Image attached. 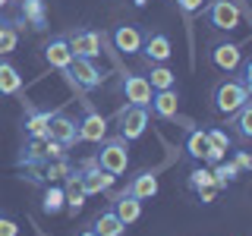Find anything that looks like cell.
<instances>
[{
  "label": "cell",
  "instance_id": "1",
  "mask_svg": "<svg viewBox=\"0 0 252 236\" xmlns=\"http://www.w3.org/2000/svg\"><path fill=\"white\" fill-rule=\"evenodd\" d=\"M249 98L252 94L246 91V85H243L240 79H224V82H218L215 91H211V104H215V110L224 114V117H233Z\"/></svg>",
  "mask_w": 252,
  "mask_h": 236
},
{
  "label": "cell",
  "instance_id": "2",
  "mask_svg": "<svg viewBox=\"0 0 252 236\" xmlns=\"http://www.w3.org/2000/svg\"><path fill=\"white\" fill-rule=\"evenodd\" d=\"M73 177L79 179V186L85 189V195H101V192H110L114 189V173H107L104 167H98V161L89 157L82 167H73Z\"/></svg>",
  "mask_w": 252,
  "mask_h": 236
},
{
  "label": "cell",
  "instance_id": "3",
  "mask_svg": "<svg viewBox=\"0 0 252 236\" xmlns=\"http://www.w3.org/2000/svg\"><path fill=\"white\" fill-rule=\"evenodd\" d=\"M94 161H98V167H104L107 173H114V177H120L126 173L129 167V148H126V139H104L101 142V151L94 154Z\"/></svg>",
  "mask_w": 252,
  "mask_h": 236
},
{
  "label": "cell",
  "instance_id": "4",
  "mask_svg": "<svg viewBox=\"0 0 252 236\" xmlns=\"http://www.w3.org/2000/svg\"><path fill=\"white\" fill-rule=\"evenodd\" d=\"M66 79L76 85V88H82V91H94V88H101V82H104V73L98 69L94 60L73 57V63H69V69H66Z\"/></svg>",
  "mask_w": 252,
  "mask_h": 236
},
{
  "label": "cell",
  "instance_id": "5",
  "mask_svg": "<svg viewBox=\"0 0 252 236\" xmlns=\"http://www.w3.org/2000/svg\"><path fill=\"white\" fill-rule=\"evenodd\" d=\"M205 19L218 31L240 29V10H236V3H230V0H211V3L205 6Z\"/></svg>",
  "mask_w": 252,
  "mask_h": 236
},
{
  "label": "cell",
  "instance_id": "6",
  "mask_svg": "<svg viewBox=\"0 0 252 236\" xmlns=\"http://www.w3.org/2000/svg\"><path fill=\"white\" fill-rule=\"evenodd\" d=\"M148 107H136V104H126L120 110V139L126 142H136L145 136V129H148Z\"/></svg>",
  "mask_w": 252,
  "mask_h": 236
},
{
  "label": "cell",
  "instance_id": "7",
  "mask_svg": "<svg viewBox=\"0 0 252 236\" xmlns=\"http://www.w3.org/2000/svg\"><path fill=\"white\" fill-rule=\"evenodd\" d=\"M66 44H69V51H73V57H89V60L101 57V35L92 31V29L66 31Z\"/></svg>",
  "mask_w": 252,
  "mask_h": 236
},
{
  "label": "cell",
  "instance_id": "8",
  "mask_svg": "<svg viewBox=\"0 0 252 236\" xmlns=\"http://www.w3.org/2000/svg\"><path fill=\"white\" fill-rule=\"evenodd\" d=\"M208 60L215 63L220 73H233V69H240V63H243V47L236 41H215L208 47Z\"/></svg>",
  "mask_w": 252,
  "mask_h": 236
},
{
  "label": "cell",
  "instance_id": "9",
  "mask_svg": "<svg viewBox=\"0 0 252 236\" xmlns=\"http://www.w3.org/2000/svg\"><path fill=\"white\" fill-rule=\"evenodd\" d=\"M104 136H107V117L85 101V114L79 120V142H104Z\"/></svg>",
  "mask_w": 252,
  "mask_h": 236
},
{
  "label": "cell",
  "instance_id": "10",
  "mask_svg": "<svg viewBox=\"0 0 252 236\" xmlns=\"http://www.w3.org/2000/svg\"><path fill=\"white\" fill-rule=\"evenodd\" d=\"M47 139L51 142H60L63 148H73L79 142V120H73V117L66 114H54L51 117V126H47Z\"/></svg>",
  "mask_w": 252,
  "mask_h": 236
},
{
  "label": "cell",
  "instance_id": "11",
  "mask_svg": "<svg viewBox=\"0 0 252 236\" xmlns=\"http://www.w3.org/2000/svg\"><path fill=\"white\" fill-rule=\"evenodd\" d=\"M142 57L145 63L152 66V63H167L173 47H170V38L164 35V31H145V38H142Z\"/></svg>",
  "mask_w": 252,
  "mask_h": 236
},
{
  "label": "cell",
  "instance_id": "12",
  "mask_svg": "<svg viewBox=\"0 0 252 236\" xmlns=\"http://www.w3.org/2000/svg\"><path fill=\"white\" fill-rule=\"evenodd\" d=\"M120 91L126 94V101L136 104V107H148V104H152V94H155V88L148 85V79L136 76V73H126L120 79Z\"/></svg>",
  "mask_w": 252,
  "mask_h": 236
},
{
  "label": "cell",
  "instance_id": "13",
  "mask_svg": "<svg viewBox=\"0 0 252 236\" xmlns=\"http://www.w3.org/2000/svg\"><path fill=\"white\" fill-rule=\"evenodd\" d=\"M110 38H114V47L123 54V57H132V54L142 51V38H145V31L139 26H132V22H120L114 31H110Z\"/></svg>",
  "mask_w": 252,
  "mask_h": 236
},
{
  "label": "cell",
  "instance_id": "14",
  "mask_svg": "<svg viewBox=\"0 0 252 236\" xmlns=\"http://www.w3.org/2000/svg\"><path fill=\"white\" fill-rule=\"evenodd\" d=\"M44 60L51 69H60V73H66L69 63H73V51H69L66 44V35H54L51 41L44 44Z\"/></svg>",
  "mask_w": 252,
  "mask_h": 236
},
{
  "label": "cell",
  "instance_id": "15",
  "mask_svg": "<svg viewBox=\"0 0 252 236\" xmlns=\"http://www.w3.org/2000/svg\"><path fill=\"white\" fill-rule=\"evenodd\" d=\"M158 173L155 170H142V173H136V177L126 183V192L129 195H136L139 202H148V199H155L158 195Z\"/></svg>",
  "mask_w": 252,
  "mask_h": 236
},
{
  "label": "cell",
  "instance_id": "16",
  "mask_svg": "<svg viewBox=\"0 0 252 236\" xmlns=\"http://www.w3.org/2000/svg\"><path fill=\"white\" fill-rule=\"evenodd\" d=\"M152 114L161 117V120H177V107H180V94L177 88H164V91H155L152 94Z\"/></svg>",
  "mask_w": 252,
  "mask_h": 236
},
{
  "label": "cell",
  "instance_id": "17",
  "mask_svg": "<svg viewBox=\"0 0 252 236\" xmlns=\"http://www.w3.org/2000/svg\"><path fill=\"white\" fill-rule=\"evenodd\" d=\"M19 19L35 31L47 29V3L44 0H19Z\"/></svg>",
  "mask_w": 252,
  "mask_h": 236
},
{
  "label": "cell",
  "instance_id": "18",
  "mask_svg": "<svg viewBox=\"0 0 252 236\" xmlns=\"http://www.w3.org/2000/svg\"><path fill=\"white\" fill-rule=\"evenodd\" d=\"M110 205H114L117 217H120L126 227H132V224H136V220L142 217V202L136 199V195H129L126 189H123V192H117V195H114V202H110Z\"/></svg>",
  "mask_w": 252,
  "mask_h": 236
},
{
  "label": "cell",
  "instance_id": "19",
  "mask_svg": "<svg viewBox=\"0 0 252 236\" xmlns=\"http://www.w3.org/2000/svg\"><path fill=\"white\" fill-rule=\"evenodd\" d=\"M92 230L98 233V236H123L126 233V224L117 217L114 205H107V208H101V214L92 220Z\"/></svg>",
  "mask_w": 252,
  "mask_h": 236
},
{
  "label": "cell",
  "instance_id": "20",
  "mask_svg": "<svg viewBox=\"0 0 252 236\" xmlns=\"http://www.w3.org/2000/svg\"><path fill=\"white\" fill-rule=\"evenodd\" d=\"M186 154L192 157V161H205V154H208L211 142H208V129H199V126H192V129L186 132Z\"/></svg>",
  "mask_w": 252,
  "mask_h": 236
},
{
  "label": "cell",
  "instance_id": "21",
  "mask_svg": "<svg viewBox=\"0 0 252 236\" xmlns=\"http://www.w3.org/2000/svg\"><path fill=\"white\" fill-rule=\"evenodd\" d=\"M19 91H22L19 69H16L10 60L0 57V94H3V98H10V94H19Z\"/></svg>",
  "mask_w": 252,
  "mask_h": 236
},
{
  "label": "cell",
  "instance_id": "22",
  "mask_svg": "<svg viewBox=\"0 0 252 236\" xmlns=\"http://www.w3.org/2000/svg\"><path fill=\"white\" fill-rule=\"evenodd\" d=\"M51 110H35L29 107L26 110V132L29 136H38V139H47V126H51Z\"/></svg>",
  "mask_w": 252,
  "mask_h": 236
},
{
  "label": "cell",
  "instance_id": "23",
  "mask_svg": "<svg viewBox=\"0 0 252 236\" xmlns=\"http://www.w3.org/2000/svg\"><path fill=\"white\" fill-rule=\"evenodd\" d=\"M63 195H66V211H69V214H79V211L85 208V199H89L85 189L79 186V179L73 177V173L66 177V189H63Z\"/></svg>",
  "mask_w": 252,
  "mask_h": 236
},
{
  "label": "cell",
  "instance_id": "24",
  "mask_svg": "<svg viewBox=\"0 0 252 236\" xmlns=\"http://www.w3.org/2000/svg\"><path fill=\"white\" fill-rule=\"evenodd\" d=\"M63 208H66V195H63V189L54 186V183H47L44 186V195H41V211L54 217V214H60Z\"/></svg>",
  "mask_w": 252,
  "mask_h": 236
},
{
  "label": "cell",
  "instance_id": "25",
  "mask_svg": "<svg viewBox=\"0 0 252 236\" xmlns=\"http://www.w3.org/2000/svg\"><path fill=\"white\" fill-rule=\"evenodd\" d=\"M230 126H233V132H236L243 142L252 139V101H246V104H243V107L230 117Z\"/></svg>",
  "mask_w": 252,
  "mask_h": 236
},
{
  "label": "cell",
  "instance_id": "26",
  "mask_svg": "<svg viewBox=\"0 0 252 236\" xmlns=\"http://www.w3.org/2000/svg\"><path fill=\"white\" fill-rule=\"evenodd\" d=\"M145 79L155 91H164V88H173V85H177V76H173L164 63H152V76H145Z\"/></svg>",
  "mask_w": 252,
  "mask_h": 236
},
{
  "label": "cell",
  "instance_id": "27",
  "mask_svg": "<svg viewBox=\"0 0 252 236\" xmlns=\"http://www.w3.org/2000/svg\"><path fill=\"white\" fill-rule=\"evenodd\" d=\"M211 177H215V186L218 189H227V183H233L236 177H240V167H236L233 161H220V164H215V167H211Z\"/></svg>",
  "mask_w": 252,
  "mask_h": 236
},
{
  "label": "cell",
  "instance_id": "28",
  "mask_svg": "<svg viewBox=\"0 0 252 236\" xmlns=\"http://www.w3.org/2000/svg\"><path fill=\"white\" fill-rule=\"evenodd\" d=\"M16 44H19V35H16L13 19H3V16H0V57L13 54V51H16Z\"/></svg>",
  "mask_w": 252,
  "mask_h": 236
},
{
  "label": "cell",
  "instance_id": "29",
  "mask_svg": "<svg viewBox=\"0 0 252 236\" xmlns=\"http://www.w3.org/2000/svg\"><path fill=\"white\" fill-rule=\"evenodd\" d=\"M69 173H73V167H69V161H66V157H60V161H47V164H44V179H47V183L66 179Z\"/></svg>",
  "mask_w": 252,
  "mask_h": 236
},
{
  "label": "cell",
  "instance_id": "30",
  "mask_svg": "<svg viewBox=\"0 0 252 236\" xmlns=\"http://www.w3.org/2000/svg\"><path fill=\"white\" fill-rule=\"evenodd\" d=\"M186 186L192 189V192H199V189L215 186V177H211V170H208V167H195V170L186 177ZM215 189H218V186H215Z\"/></svg>",
  "mask_w": 252,
  "mask_h": 236
},
{
  "label": "cell",
  "instance_id": "31",
  "mask_svg": "<svg viewBox=\"0 0 252 236\" xmlns=\"http://www.w3.org/2000/svg\"><path fill=\"white\" fill-rule=\"evenodd\" d=\"M208 142H211V145H218V148H224V151H230V148H233V139L227 136L224 129H218V126H211V129H208Z\"/></svg>",
  "mask_w": 252,
  "mask_h": 236
},
{
  "label": "cell",
  "instance_id": "32",
  "mask_svg": "<svg viewBox=\"0 0 252 236\" xmlns=\"http://www.w3.org/2000/svg\"><path fill=\"white\" fill-rule=\"evenodd\" d=\"M0 236H19V224L3 211H0Z\"/></svg>",
  "mask_w": 252,
  "mask_h": 236
},
{
  "label": "cell",
  "instance_id": "33",
  "mask_svg": "<svg viewBox=\"0 0 252 236\" xmlns=\"http://www.w3.org/2000/svg\"><path fill=\"white\" fill-rule=\"evenodd\" d=\"M177 6H180V13H183V16H192V13H199L202 6H205V0H177Z\"/></svg>",
  "mask_w": 252,
  "mask_h": 236
},
{
  "label": "cell",
  "instance_id": "34",
  "mask_svg": "<svg viewBox=\"0 0 252 236\" xmlns=\"http://www.w3.org/2000/svg\"><path fill=\"white\" fill-rule=\"evenodd\" d=\"M60 157H66V148H63L60 142L47 139V161H60Z\"/></svg>",
  "mask_w": 252,
  "mask_h": 236
},
{
  "label": "cell",
  "instance_id": "35",
  "mask_svg": "<svg viewBox=\"0 0 252 236\" xmlns=\"http://www.w3.org/2000/svg\"><path fill=\"white\" fill-rule=\"evenodd\" d=\"M240 66H243V79H240V82L246 85V91L252 94V57H249V60H243Z\"/></svg>",
  "mask_w": 252,
  "mask_h": 236
},
{
  "label": "cell",
  "instance_id": "36",
  "mask_svg": "<svg viewBox=\"0 0 252 236\" xmlns=\"http://www.w3.org/2000/svg\"><path fill=\"white\" fill-rule=\"evenodd\" d=\"M224 157H227V151H224V148L211 145V148H208V154H205V161H208L211 167H215V164H220V161H224Z\"/></svg>",
  "mask_w": 252,
  "mask_h": 236
},
{
  "label": "cell",
  "instance_id": "37",
  "mask_svg": "<svg viewBox=\"0 0 252 236\" xmlns=\"http://www.w3.org/2000/svg\"><path fill=\"white\" fill-rule=\"evenodd\" d=\"M220 192V189H215V186H208V189H199V192H195V195H199V202L202 205H211V202H215V195Z\"/></svg>",
  "mask_w": 252,
  "mask_h": 236
},
{
  "label": "cell",
  "instance_id": "38",
  "mask_svg": "<svg viewBox=\"0 0 252 236\" xmlns=\"http://www.w3.org/2000/svg\"><path fill=\"white\" fill-rule=\"evenodd\" d=\"M233 164H236L240 170H249V164H252V154H246V151H236V154H233Z\"/></svg>",
  "mask_w": 252,
  "mask_h": 236
},
{
  "label": "cell",
  "instance_id": "39",
  "mask_svg": "<svg viewBox=\"0 0 252 236\" xmlns=\"http://www.w3.org/2000/svg\"><path fill=\"white\" fill-rule=\"evenodd\" d=\"M79 236H98V233H94L92 227H89V230H82V233H79Z\"/></svg>",
  "mask_w": 252,
  "mask_h": 236
},
{
  "label": "cell",
  "instance_id": "40",
  "mask_svg": "<svg viewBox=\"0 0 252 236\" xmlns=\"http://www.w3.org/2000/svg\"><path fill=\"white\" fill-rule=\"evenodd\" d=\"M129 3H132V6H145L148 0H129Z\"/></svg>",
  "mask_w": 252,
  "mask_h": 236
},
{
  "label": "cell",
  "instance_id": "41",
  "mask_svg": "<svg viewBox=\"0 0 252 236\" xmlns=\"http://www.w3.org/2000/svg\"><path fill=\"white\" fill-rule=\"evenodd\" d=\"M6 3H10V0H0V10H6Z\"/></svg>",
  "mask_w": 252,
  "mask_h": 236
},
{
  "label": "cell",
  "instance_id": "42",
  "mask_svg": "<svg viewBox=\"0 0 252 236\" xmlns=\"http://www.w3.org/2000/svg\"><path fill=\"white\" fill-rule=\"evenodd\" d=\"M249 170H252V164H249Z\"/></svg>",
  "mask_w": 252,
  "mask_h": 236
}]
</instances>
